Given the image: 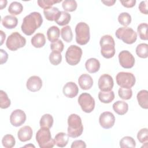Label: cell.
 Masks as SVG:
<instances>
[{
  "label": "cell",
  "instance_id": "1",
  "mask_svg": "<svg viewBox=\"0 0 148 148\" xmlns=\"http://www.w3.org/2000/svg\"><path fill=\"white\" fill-rule=\"evenodd\" d=\"M43 18L40 13L34 12L26 16L23 21L21 29L26 35L30 36L42 24Z\"/></svg>",
  "mask_w": 148,
  "mask_h": 148
},
{
  "label": "cell",
  "instance_id": "2",
  "mask_svg": "<svg viewBox=\"0 0 148 148\" xmlns=\"http://www.w3.org/2000/svg\"><path fill=\"white\" fill-rule=\"evenodd\" d=\"M68 135L76 138L80 136L83 131V126L80 117L76 114H71L68 118Z\"/></svg>",
  "mask_w": 148,
  "mask_h": 148
},
{
  "label": "cell",
  "instance_id": "3",
  "mask_svg": "<svg viewBox=\"0 0 148 148\" xmlns=\"http://www.w3.org/2000/svg\"><path fill=\"white\" fill-rule=\"evenodd\" d=\"M101 54L106 58H112L115 54V42L113 37L110 35L102 36L99 40Z\"/></svg>",
  "mask_w": 148,
  "mask_h": 148
},
{
  "label": "cell",
  "instance_id": "4",
  "mask_svg": "<svg viewBox=\"0 0 148 148\" xmlns=\"http://www.w3.org/2000/svg\"><path fill=\"white\" fill-rule=\"evenodd\" d=\"M36 140L40 148H52L55 145L49 128L40 127L36 134Z\"/></svg>",
  "mask_w": 148,
  "mask_h": 148
},
{
  "label": "cell",
  "instance_id": "5",
  "mask_svg": "<svg viewBox=\"0 0 148 148\" xmlns=\"http://www.w3.org/2000/svg\"><path fill=\"white\" fill-rule=\"evenodd\" d=\"M76 42L80 45H86L90 40V28L87 24L84 22H80L75 27Z\"/></svg>",
  "mask_w": 148,
  "mask_h": 148
},
{
  "label": "cell",
  "instance_id": "6",
  "mask_svg": "<svg viewBox=\"0 0 148 148\" xmlns=\"http://www.w3.org/2000/svg\"><path fill=\"white\" fill-rule=\"evenodd\" d=\"M116 36L123 42L131 45L135 42L137 39L136 32L131 28L122 27L118 28L115 32Z\"/></svg>",
  "mask_w": 148,
  "mask_h": 148
},
{
  "label": "cell",
  "instance_id": "7",
  "mask_svg": "<svg viewBox=\"0 0 148 148\" xmlns=\"http://www.w3.org/2000/svg\"><path fill=\"white\" fill-rule=\"evenodd\" d=\"M26 44V39L18 32H14L8 38L6 42L7 48L11 51H16L23 47Z\"/></svg>",
  "mask_w": 148,
  "mask_h": 148
},
{
  "label": "cell",
  "instance_id": "8",
  "mask_svg": "<svg viewBox=\"0 0 148 148\" xmlns=\"http://www.w3.org/2000/svg\"><path fill=\"white\" fill-rule=\"evenodd\" d=\"M83 54L82 49L76 45H71L65 53V60L70 65H76L80 61Z\"/></svg>",
  "mask_w": 148,
  "mask_h": 148
},
{
  "label": "cell",
  "instance_id": "9",
  "mask_svg": "<svg viewBox=\"0 0 148 148\" xmlns=\"http://www.w3.org/2000/svg\"><path fill=\"white\" fill-rule=\"evenodd\" d=\"M116 80L120 87L131 88L135 85L136 79L134 75L131 72H120L117 74Z\"/></svg>",
  "mask_w": 148,
  "mask_h": 148
},
{
  "label": "cell",
  "instance_id": "10",
  "mask_svg": "<svg viewBox=\"0 0 148 148\" xmlns=\"http://www.w3.org/2000/svg\"><path fill=\"white\" fill-rule=\"evenodd\" d=\"M77 101L82 110L85 113H91L95 108V100L88 93L81 94Z\"/></svg>",
  "mask_w": 148,
  "mask_h": 148
},
{
  "label": "cell",
  "instance_id": "11",
  "mask_svg": "<svg viewBox=\"0 0 148 148\" xmlns=\"http://www.w3.org/2000/svg\"><path fill=\"white\" fill-rule=\"evenodd\" d=\"M119 60L120 65L125 69H130L134 66L135 58L128 50H123L119 54Z\"/></svg>",
  "mask_w": 148,
  "mask_h": 148
},
{
  "label": "cell",
  "instance_id": "12",
  "mask_svg": "<svg viewBox=\"0 0 148 148\" xmlns=\"http://www.w3.org/2000/svg\"><path fill=\"white\" fill-rule=\"evenodd\" d=\"M98 85L101 91H110L114 85L113 77L108 74H103L98 79Z\"/></svg>",
  "mask_w": 148,
  "mask_h": 148
},
{
  "label": "cell",
  "instance_id": "13",
  "mask_svg": "<svg viewBox=\"0 0 148 148\" xmlns=\"http://www.w3.org/2000/svg\"><path fill=\"white\" fill-rule=\"evenodd\" d=\"M99 123L103 128H111L114 124L115 117L114 114L110 112H104L99 116Z\"/></svg>",
  "mask_w": 148,
  "mask_h": 148
},
{
  "label": "cell",
  "instance_id": "14",
  "mask_svg": "<svg viewBox=\"0 0 148 148\" xmlns=\"http://www.w3.org/2000/svg\"><path fill=\"white\" fill-rule=\"evenodd\" d=\"M26 120V114L21 109L13 110L10 116V122L14 127H19L23 125Z\"/></svg>",
  "mask_w": 148,
  "mask_h": 148
},
{
  "label": "cell",
  "instance_id": "15",
  "mask_svg": "<svg viewBox=\"0 0 148 148\" xmlns=\"http://www.w3.org/2000/svg\"><path fill=\"white\" fill-rule=\"evenodd\" d=\"M26 86L27 89L30 91H38L42 87V80L38 76H32L27 80Z\"/></svg>",
  "mask_w": 148,
  "mask_h": 148
},
{
  "label": "cell",
  "instance_id": "16",
  "mask_svg": "<svg viewBox=\"0 0 148 148\" xmlns=\"http://www.w3.org/2000/svg\"><path fill=\"white\" fill-rule=\"evenodd\" d=\"M64 95L69 98L75 97L79 92V88L77 84L72 82L66 83L62 89Z\"/></svg>",
  "mask_w": 148,
  "mask_h": 148
},
{
  "label": "cell",
  "instance_id": "17",
  "mask_svg": "<svg viewBox=\"0 0 148 148\" xmlns=\"http://www.w3.org/2000/svg\"><path fill=\"white\" fill-rule=\"evenodd\" d=\"M33 131L31 127L25 125L21 127L17 132V136L21 142H27L29 140L32 136Z\"/></svg>",
  "mask_w": 148,
  "mask_h": 148
},
{
  "label": "cell",
  "instance_id": "18",
  "mask_svg": "<svg viewBox=\"0 0 148 148\" xmlns=\"http://www.w3.org/2000/svg\"><path fill=\"white\" fill-rule=\"evenodd\" d=\"M78 83L82 89L84 90H89L93 85V79L90 75L84 73L79 76Z\"/></svg>",
  "mask_w": 148,
  "mask_h": 148
},
{
  "label": "cell",
  "instance_id": "19",
  "mask_svg": "<svg viewBox=\"0 0 148 148\" xmlns=\"http://www.w3.org/2000/svg\"><path fill=\"white\" fill-rule=\"evenodd\" d=\"M45 18L49 21H56L60 16L61 11L56 7H51L43 10Z\"/></svg>",
  "mask_w": 148,
  "mask_h": 148
},
{
  "label": "cell",
  "instance_id": "20",
  "mask_svg": "<svg viewBox=\"0 0 148 148\" xmlns=\"http://www.w3.org/2000/svg\"><path fill=\"white\" fill-rule=\"evenodd\" d=\"M85 67L89 73H96L100 68V62L97 58H90L86 61Z\"/></svg>",
  "mask_w": 148,
  "mask_h": 148
},
{
  "label": "cell",
  "instance_id": "21",
  "mask_svg": "<svg viewBox=\"0 0 148 148\" xmlns=\"http://www.w3.org/2000/svg\"><path fill=\"white\" fill-rule=\"evenodd\" d=\"M113 110L119 115L125 114L128 110V105L123 101H117L113 104Z\"/></svg>",
  "mask_w": 148,
  "mask_h": 148
},
{
  "label": "cell",
  "instance_id": "22",
  "mask_svg": "<svg viewBox=\"0 0 148 148\" xmlns=\"http://www.w3.org/2000/svg\"><path fill=\"white\" fill-rule=\"evenodd\" d=\"M17 18L13 15H7L2 20V25L7 29L14 28L17 25Z\"/></svg>",
  "mask_w": 148,
  "mask_h": 148
},
{
  "label": "cell",
  "instance_id": "23",
  "mask_svg": "<svg viewBox=\"0 0 148 148\" xmlns=\"http://www.w3.org/2000/svg\"><path fill=\"white\" fill-rule=\"evenodd\" d=\"M137 100L139 106L145 109L148 108V91L146 90H142L137 94Z\"/></svg>",
  "mask_w": 148,
  "mask_h": 148
},
{
  "label": "cell",
  "instance_id": "24",
  "mask_svg": "<svg viewBox=\"0 0 148 148\" xmlns=\"http://www.w3.org/2000/svg\"><path fill=\"white\" fill-rule=\"evenodd\" d=\"M55 145L58 147H64L66 146L68 143L69 136L65 132H58L57 134L54 137Z\"/></svg>",
  "mask_w": 148,
  "mask_h": 148
},
{
  "label": "cell",
  "instance_id": "25",
  "mask_svg": "<svg viewBox=\"0 0 148 148\" xmlns=\"http://www.w3.org/2000/svg\"><path fill=\"white\" fill-rule=\"evenodd\" d=\"M31 44L36 48H40L46 43L45 35L42 33H37L31 38Z\"/></svg>",
  "mask_w": 148,
  "mask_h": 148
},
{
  "label": "cell",
  "instance_id": "26",
  "mask_svg": "<svg viewBox=\"0 0 148 148\" xmlns=\"http://www.w3.org/2000/svg\"><path fill=\"white\" fill-rule=\"evenodd\" d=\"M60 31L58 27L53 25L50 27L47 31V37L48 40L51 42L57 40L60 37Z\"/></svg>",
  "mask_w": 148,
  "mask_h": 148
},
{
  "label": "cell",
  "instance_id": "27",
  "mask_svg": "<svg viewBox=\"0 0 148 148\" xmlns=\"http://www.w3.org/2000/svg\"><path fill=\"white\" fill-rule=\"evenodd\" d=\"M98 98L99 101L104 103L111 102L114 98V93L111 90L110 91H99L98 93Z\"/></svg>",
  "mask_w": 148,
  "mask_h": 148
},
{
  "label": "cell",
  "instance_id": "28",
  "mask_svg": "<svg viewBox=\"0 0 148 148\" xmlns=\"http://www.w3.org/2000/svg\"><path fill=\"white\" fill-rule=\"evenodd\" d=\"M53 117L50 114H43L40 120L39 124L40 127H46L50 128L53 124Z\"/></svg>",
  "mask_w": 148,
  "mask_h": 148
},
{
  "label": "cell",
  "instance_id": "29",
  "mask_svg": "<svg viewBox=\"0 0 148 148\" xmlns=\"http://www.w3.org/2000/svg\"><path fill=\"white\" fill-rule=\"evenodd\" d=\"M23 10V6L22 4L18 2L14 1L12 2L9 8L8 12L12 15H18L20 14Z\"/></svg>",
  "mask_w": 148,
  "mask_h": 148
},
{
  "label": "cell",
  "instance_id": "30",
  "mask_svg": "<svg viewBox=\"0 0 148 148\" xmlns=\"http://www.w3.org/2000/svg\"><path fill=\"white\" fill-rule=\"evenodd\" d=\"M61 36L62 39L66 42H71L73 39L72 29L69 25H66L61 30Z\"/></svg>",
  "mask_w": 148,
  "mask_h": 148
},
{
  "label": "cell",
  "instance_id": "31",
  "mask_svg": "<svg viewBox=\"0 0 148 148\" xmlns=\"http://www.w3.org/2000/svg\"><path fill=\"white\" fill-rule=\"evenodd\" d=\"M120 146L121 148H134L136 146V142L133 138L129 136H126L123 137L120 140Z\"/></svg>",
  "mask_w": 148,
  "mask_h": 148
},
{
  "label": "cell",
  "instance_id": "32",
  "mask_svg": "<svg viewBox=\"0 0 148 148\" xmlns=\"http://www.w3.org/2000/svg\"><path fill=\"white\" fill-rule=\"evenodd\" d=\"M136 53L138 57L142 58H146L148 57V45L140 43L136 47Z\"/></svg>",
  "mask_w": 148,
  "mask_h": 148
},
{
  "label": "cell",
  "instance_id": "33",
  "mask_svg": "<svg viewBox=\"0 0 148 148\" xmlns=\"http://www.w3.org/2000/svg\"><path fill=\"white\" fill-rule=\"evenodd\" d=\"M71 18V14L68 12L65 11H61V14L60 17L57 20L55 21V22L60 26H63L67 25Z\"/></svg>",
  "mask_w": 148,
  "mask_h": 148
},
{
  "label": "cell",
  "instance_id": "34",
  "mask_svg": "<svg viewBox=\"0 0 148 148\" xmlns=\"http://www.w3.org/2000/svg\"><path fill=\"white\" fill-rule=\"evenodd\" d=\"M2 143L5 148H12L15 145V138L11 134H6L2 138Z\"/></svg>",
  "mask_w": 148,
  "mask_h": 148
},
{
  "label": "cell",
  "instance_id": "35",
  "mask_svg": "<svg viewBox=\"0 0 148 148\" xmlns=\"http://www.w3.org/2000/svg\"><path fill=\"white\" fill-rule=\"evenodd\" d=\"M147 28L148 25L147 23H141L140 24L137 28V32L139 34V38L142 40H147L148 39L147 35Z\"/></svg>",
  "mask_w": 148,
  "mask_h": 148
},
{
  "label": "cell",
  "instance_id": "36",
  "mask_svg": "<svg viewBox=\"0 0 148 148\" xmlns=\"http://www.w3.org/2000/svg\"><path fill=\"white\" fill-rule=\"evenodd\" d=\"M62 6L65 12H73L77 6V2L75 0H65L62 2Z\"/></svg>",
  "mask_w": 148,
  "mask_h": 148
},
{
  "label": "cell",
  "instance_id": "37",
  "mask_svg": "<svg viewBox=\"0 0 148 148\" xmlns=\"http://www.w3.org/2000/svg\"><path fill=\"white\" fill-rule=\"evenodd\" d=\"M10 99L7 94L3 90L0 91V107L1 109H6L10 106Z\"/></svg>",
  "mask_w": 148,
  "mask_h": 148
},
{
  "label": "cell",
  "instance_id": "38",
  "mask_svg": "<svg viewBox=\"0 0 148 148\" xmlns=\"http://www.w3.org/2000/svg\"><path fill=\"white\" fill-rule=\"evenodd\" d=\"M50 62L53 65H58L61 62L62 55L60 52L57 51H52L49 55Z\"/></svg>",
  "mask_w": 148,
  "mask_h": 148
},
{
  "label": "cell",
  "instance_id": "39",
  "mask_svg": "<svg viewBox=\"0 0 148 148\" xmlns=\"http://www.w3.org/2000/svg\"><path fill=\"white\" fill-rule=\"evenodd\" d=\"M119 23L124 27H127L131 23V16L127 12H122L118 16Z\"/></svg>",
  "mask_w": 148,
  "mask_h": 148
},
{
  "label": "cell",
  "instance_id": "40",
  "mask_svg": "<svg viewBox=\"0 0 148 148\" xmlns=\"http://www.w3.org/2000/svg\"><path fill=\"white\" fill-rule=\"evenodd\" d=\"M119 96L123 99L128 100L131 98L132 95V91L131 88H125L120 87L118 91Z\"/></svg>",
  "mask_w": 148,
  "mask_h": 148
},
{
  "label": "cell",
  "instance_id": "41",
  "mask_svg": "<svg viewBox=\"0 0 148 148\" xmlns=\"http://www.w3.org/2000/svg\"><path fill=\"white\" fill-rule=\"evenodd\" d=\"M62 0H40L38 1L37 3L40 8L45 9L52 7L54 3H59Z\"/></svg>",
  "mask_w": 148,
  "mask_h": 148
},
{
  "label": "cell",
  "instance_id": "42",
  "mask_svg": "<svg viewBox=\"0 0 148 148\" xmlns=\"http://www.w3.org/2000/svg\"><path fill=\"white\" fill-rule=\"evenodd\" d=\"M137 139L138 140L143 143L148 140V130L146 128H142L139 131L137 134Z\"/></svg>",
  "mask_w": 148,
  "mask_h": 148
},
{
  "label": "cell",
  "instance_id": "43",
  "mask_svg": "<svg viewBox=\"0 0 148 148\" xmlns=\"http://www.w3.org/2000/svg\"><path fill=\"white\" fill-rule=\"evenodd\" d=\"M64 43L61 40L59 39L50 44V49L52 51H57L61 53L64 50Z\"/></svg>",
  "mask_w": 148,
  "mask_h": 148
},
{
  "label": "cell",
  "instance_id": "44",
  "mask_svg": "<svg viewBox=\"0 0 148 148\" xmlns=\"http://www.w3.org/2000/svg\"><path fill=\"white\" fill-rule=\"evenodd\" d=\"M148 1L147 0L141 1L139 5V9L140 12L145 14H147L148 13V8H147Z\"/></svg>",
  "mask_w": 148,
  "mask_h": 148
},
{
  "label": "cell",
  "instance_id": "45",
  "mask_svg": "<svg viewBox=\"0 0 148 148\" xmlns=\"http://www.w3.org/2000/svg\"><path fill=\"white\" fill-rule=\"evenodd\" d=\"M71 148H79V147L85 148L86 147V145L83 140H76L72 142L71 146Z\"/></svg>",
  "mask_w": 148,
  "mask_h": 148
},
{
  "label": "cell",
  "instance_id": "46",
  "mask_svg": "<svg viewBox=\"0 0 148 148\" xmlns=\"http://www.w3.org/2000/svg\"><path fill=\"white\" fill-rule=\"evenodd\" d=\"M135 0H128V1H120V2L123 6L125 8H132L135 5L136 3Z\"/></svg>",
  "mask_w": 148,
  "mask_h": 148
},
{
  "label": "cell",
  "instance_id": "47",
  "mask_svg": "<svg viewBox=\"0 0 148 148\" xmlns=\"http://www.w3.org/2000/svg\"><path fill=\"white\" fill-rule=\"evenodd\" d=\"M1 52V64L5 63L8 58V54L6 51L3 49H0Z\"/></svg>",
  "mask_w": 148,
  "mask_h": 148
},
{
  "label": "cell",
  "instance_id": "48",
  "mask_svg": "<svg viewBox=\"0 0 148 148\" xmlns=\"http://www.w3.org/2000/svg\"><path fill=\"white\" fill-rule=\"evenodd\" d=\"M116 0H108V1H101V2L104 3L105 5L108 6H112L114 4V3L116 2Z\"/></svg>",
  "mask_w": 148,
  "mask_h": 148
},
{
  "label": "cell",
  "instance_id": "49",
  "mask_svg": "<svg viewBox=\"0 0 148 148\" xmlns=\"http://www.w3.org/2000/svg\"><path fill=\"white\" fill-rule=\"evenodd\" d=\"M0 34H1V45H2L6 38V34L2 30L0 31Z\"/></svg>",
  "mask_w": 148,
  "mask_h": 148
},
{
  "label": "cell",
  "instance_id": "50",
  "mask_svg": "<svg viewBox=\"0 0 148 148\" xmlns=\"http://www.w3.org/2000/svg\"><path fill=\"white\" fill-rule=\"evenodd\" d=\"M7 4V1H0V6H1V9H3L6 6Z\"/></svg>",
  "mask_w": 148,
  "mask_h": 148
},
{
  "label": "cell",
  "instance_id": "51",
  "mask_svg": "<svg viewBox=\"0 0 148 148\" xmlns=\"http://www.w3.org/2000/svg\"><path fill=\"white\" fill-rule=\"evenodd\" d=\"M24 147H35V146L33 145H31V144H29V145H27L24 146Z\"/></svg>",
  "mask_w": 148,
  "mask_h": 148
}]
</instances>
